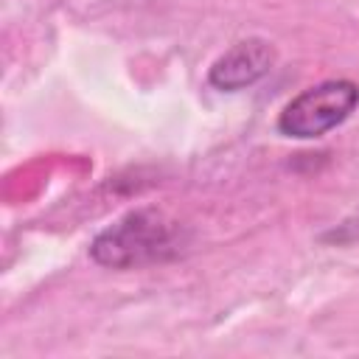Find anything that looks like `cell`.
<instances>
[{
	"label": "cell",
	"instance_id": "3",
	"mask_svg": "<svg viewBox=\"0 0 359 359\" xmlns=\"http://www.w3.org/2000/svg\"><path fill=\"white\" fill-rule=\"evenodd\" d=\"M272 59H275V50H272L269 42L255 39V36L241 39L213 62V67L208 73V81L216 90H224V93L244 90V87L255 84L261 76L269 73Z\"/></svg>",
	"mask_w": 359,
	"mask_h": 359
},
{
	"label": "cell",
	"instance_id": "1",
	"mask_svg": "<svg viewBox=\"0 0 359 359\" xmlns=\"http://www.w3.org/2000/svg\"><path fill=\"white\" fill-rule=\"evenodd\" d=\"M180 250V227L154 208H137L109 224L90 247V255L112 269L165 261Z\"/></svg>",
	"mask_w": 359,
	"mask_h": 359
},
{
	"label": "cell",
	"instance_id": "2",
	"mask_svg": "<svg viewBox=\"0 0 359 359\" xmlns=\"http://www.w3.org/2000/svg\"><path fill=\"white\" fill-rule=\"evenodd\" d=\"M359 104V87L348 79H331L294 95L278 115V129L289 137L309 140L339 126Z\"/></svg>",
	"mask_w": 359,
	"mask_h": 359
}]
</instances>
